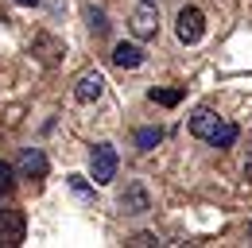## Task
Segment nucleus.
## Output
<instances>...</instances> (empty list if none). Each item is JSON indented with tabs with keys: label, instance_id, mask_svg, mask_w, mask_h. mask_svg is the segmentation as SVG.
Here are the masks:
<instances>
[{
	"label": "nucleus",
	"instance_id": "f257e3e1",
	"mask_svg": "<svg viewBox=\"0 0 252 248\" xmlns=\"http://www.w3.org/2000/svg\"><path fill=\"white\" fill-rule=\"evenodd\" d=\"M117 167H121V155L113 144H94L90 148V179L97 186H109L117 179Z\"/></svg>",
	"mask_w": 252,
	"mask_h": 248
},
{
	"label": "nucleus",
	"instance_id": "f03ea898",
	"mask_svg": "<svg viewBox=\"0 0 252 248\" xmlns=\"http://www.w3.org/2000/svg\"><path fill=\"white\" fill-rule=\"evenodd\" d=\"M128 31H132L140 43L156 39V35H159V4H156V0H140V4L132 8V16H128Z\"/></svg>",
	"mask_w": 252,
	"mask_h": 248
},
{
	"label": "nucleus",
	"instance_id": "7ed1b4c3",
	"mask_svg": "<svg viewBox=\"0 0 252 248\" xmlns=\"http://www.w3.org/2000/svg\"><path fill=\"white\" fill-rule=\"evenodd\" d=\"M175 35H179V43H187V47L202 43V35H206V16H202V8H194V4L179 8V16H175Z\"/></svg>",
	"mask_w": 252,
	"mask_h": 248
},
{
	"label": "nucleus",
	"instance_id": "20e7f679",
	"mask_svg": "<svg viewBox=\"0 0 252 248\" xmlns=\"http://www.w3.org/2000/svg\"><path fill=\"white\" fill-rule=\"evenodd\" d=\"M28 237V217L20 210H0V248H20Z\"/></svg>",
	"mask_w": 252,
	"mask_h": 248
},
{
	"label": "nucleus",
	"instance_id": "39448f33",
	"mask_svg": "<svg viewBox=\"0 0 252 248\" xmlns=\"http://www.w3.org/2000/svg\"><path fill=\"white\" fill-rule=\"evenodd\" d=\"M101 93H105V78H101L97 70L78 74V82H74V101H78V105H94Z\"/></svg>",
	"mask_w": 252,
	"mask_h": 248
},
{
	"label": "nucleus",
	"instance_id": "423d86ee",
	"mask_svg": "<svg viewBox=\"0 0 252 248\" xmlns=\"http://www.w3.org/2000/svg\"><path fill=\"white\" fill-rule=\"evenodd\" d=\"M117 206H121L125 214H148V210H152V198H148V190L140 183H128L125 194L117 198Z\"/></svg>",
	"mask_w": 252,
	"mask_h": 248
},
{
	"label": "nucleus",
	"instance_id": "0eeeda50",
	"mask_svg": "<svg viewBox=\"0 0 252 248\" xmlns=\"http://www.w3.org/2000/svg\"><path fill=\"white\" fill-rule=\"evenodd\" d=\"M20 175L24 179H43L47 175V155L39 152V148H28V152L20 155Z\"/></svg>",
	"mask_w": 252,
	"mask_h": 248
},
{
	"label": "nucleus",
	"instance_id": "6e6552de",
	"mask_svg": "<svg viewBox=\"0 0 252 248\" xmlns=\"http://www.w3.org/2000/svg\"><path fill=\"white\" fill-rule=\"evenodd\" d=\"M221 124V117L214 109H198L194 117H190V136H198V140H210V132Z\"/></svg>",
	"mask_w": 252,
	"mask_h": 248
},
{
	"label": "nucleus",
	"instance_id": "1a4fd4ad",
	"mask_svg": "<svg viewBox=\"0 0 252 248\" xmlns=\"http://www.w3.org/2000/svg\"><path fill=\"white\" fill-rule=\"evenodd\" d=\"M113 62H117L121 70H136V66H144V51H140L136 43H117V47H113Z\"/></svg>",
	"mask_w": 252,
	"mask_h": 248
},
{
	"label": "nucleus",
	"instance_id": "9d476101",
	"mask_svg": "<svg viewBox=\"0 0 252 248\" xmlns=\"http://www.w3.org/2000/svg\"><path fill=\"white\" fill-rule=\"evenodd\" d=\"M237 136H241V128H237V124H233V121H221L218 128L210 132V144H214L218 152H225V148H233V144H237Z\"/></svg>",
	"mask_w": 252,
	"mask_h": 248
},
{
	"label": "nucleus",
	"instance_id": "9b49d317",
	"mask_svg": "<svg viewBox=\"0 0 252 248\" xmlns=\"http://www.w3.org/2000/svg\"><path fill=\"white\" fill-rule=\"evenodd\" d=\"M159 140H163V128H140V132H136V148H140V152H152Z\"/></svg>",
	"mask_w": 252,
	"mask_h": 248
},
{
	"label": "nucleus",
	"instance_id": "f8f14e48",
	"mask_svg": "<svg viewBox=\"0 0 252 248\" xmlns=\"http://www.w3.org/2000/svg\"><path fill=\"white\" fill-rule=\"evenodd\" d=\"M148 97H152L156 105H167V109H171V105H179V101H183V90H152Z\"/></svg>",
	"mask_w": 252,
	"mask_h": 248
},
{
	"label": "nucleus",
	"instance_id": "ddd939ff",
	"mask_svg": "<svg viewBox=\"0 0 252 248\" xmlns=\"http://www.w3.org/2000/svg\"><path fill=\"white\" fill-rule=\"evenodd\" d=\"M90 20H94L90 28H94L97 35H101V31H105V28H109V24H105V16H101V8H90Z\"/></svg>",
	"mask_w": 252,
	"mask_h": 248
},
{
	"label": "nucleus",
	"instance_id": "4468645a",
	"mask_svg": "<svg viewBox=\"0 0 252 248\" xmlns=\"http://www.w3.org/2000/svg\"><path fill=\"white\" fill-rule=\"evenodd\" d=\"M128 245H136V248H148V245H156V233H136Z\"/></svg>",
	"mask_w": 252,
	"mask_h": 248
},
{
	"label": "nucleus",
	"instance_id": "2eb2a0df",
	"mask_svg": "<svg viewBox=\"0 0 252 248\" xmlns=\"http://www.w3.org/2000/svg\"><path fill=\"white\" fill-rule=\"evenodd\" d=\"M0 190H12V167L0 163Z\"/></svg>",
	"mask_w": 252,
	"mask_h": 248
},
{
	"label": "nucleus",
	"instance_id": "dca6fc26",
	"mask_svg": "<svg viewBox=\"0 0 252 248\" xmlns=\"http://www.w3.org/2000/svg\"><path fill=\"white\" fill-rule=\"evenodd\" d=\"M16 4H24V8H35V4H39V0H16Z\"/></svg>",
	"mask_w": 252,
	"mask_h": 248
},
{
	"label": "nucleus",
	"instance_id": "f3484780",
	"mask_svg": "<svg viewBox=\"0 0 252 248\" xmlns=\"http://www.w3.org/2000/svg\"><path fill=\"white\" fill-rule=\"evenodd\" d=\"M245 175H249V179H252V159H249V163H245Z\"/></svg>",
	"mask_w": 252,
	"mask_h": 248
},
{
	"label": "nucleus",
	"instance_id": "a211bd4d",
	"mask_svg": "<svg viewBox=\"0 0 252 248\" xmlns=\"http://www.w3.org/2000/svg\"><path fill=\"white\" fill-rule=\"evenodd\" d=\"M249 237H252V229H249Z\"/></svg>",
	"mask_w": 252,
	"mask_h": 248
}]
</instances>
